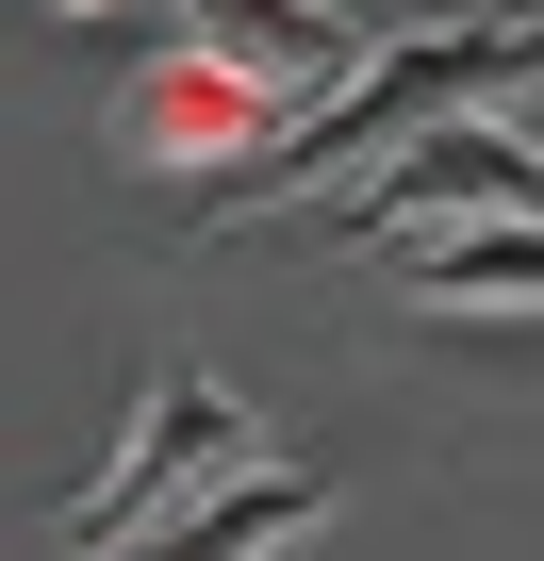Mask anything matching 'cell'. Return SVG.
I'll list each match as a JSON object with an SVG mask.
<instances>
[{
	"label": "cell",
	"mask_w": 544,
	"mask_h": 561,
	"mask_svg": "<svg viewBox=\"0 0 544 561\" xmlns=\"http://www.w3.org/2000/svg\"><path fill=\"white\" fill-rule=\"evenodd\" d=\"M478 215H544V149L511 116H462V133H429V149H396L363 182V231L380 248H429V231H478Z\"/></svg>",
	"instance_id": "cell-3"
},
{
	"label": "cell",
	"mask_w": 544,
	"mask_h": 561,
	"mask_svg": "<svg viewBox=\"0 0 544 561\" xmlns=\"http://www.w3.org/2000/svg\"><path fill=\"white\" fill-rule=\"evenodd\" d=\"M67 18H116V0H67Z\"/></svg>",
	"instance_id": "cell-8"
},
{
	"label": "cell",
	"mask_w": 544,
	"mask_h": 561,
	"mask_svg": "<svg viewBox=\"0 0 544 561\" xmlns=\"http://www.w3.org/2000/svg\"><path fill=\"white\" fill-rule=\"evenodd\" d=\"M264 446H247V397L215 380V364H182V380H149L132 397V446L100 462V495H83V561H116V545H149L165 512H198L215 479H247Z\"/></svg>",
	"instance_id": "cell-2"
},
{
	"label": "cell",
	"mask_w": 544,
	"mask_h": 561,
	"mask_svg": "<svg viewBox=\"0 0 544 561\" xmlns=\"http://www.w3.org/2000/svg\"><path fill=\"white\" fill-rule=\"evenodd\" d=\"M165 18H182V50H198V67H231L247 100H281V116H314V100L363 67L347 0H165Z\"/></svg>",
	"instance_id": "cell-4"
},
{
	"label": "cell",
	"mask_w": 544,
	"mask_h": 561,
	"mask_svg": "<svg viewBox=\"0 0 544 561\" xmlns=\"http://www.w3.org/2000/svg\"><path fill=\"white\" fill-rule=\"evenodd\" d=\"M528 83H544V18H445V34L363 50L314 116H281V215L331 198V182H380L396 149H429V133H462V116H511Z\"/></svg>",
	"instance_id": "cell-1"
},
{
	"label": "cell",
	"mask_w": 544,
	"mask_h": 561,
	"mask_svg": "<svg viewBox=\"0 0 544 561\" xmlns=\"http://www.w3.org/2000/svg\"><path fill=\"white\" fill-rule=\"evenodd\" d=\"M247 149H281V100H247V83L198 67V50H165V67L116 100V165H149V182H198V165H247Z\"/></svg>",
	"instance_id": "cell-5"
},
{
	"label": "cell",
	"mask_w": 544,
	"mask_h": 561,
	"mask_svg": "<svg viewBox=\"0 0 544 561\" xmlns=\"http://www.w3.org/2000/svg\"><path fill=\"white\" fill-rule=\"evenodd\" d=\"M413 298L429 314H544V215H478L413 248Z\"/></svg>",
	"instance_id": "cell-7"
},
{
	"label": "cell",
	"mask_w": 544,
	"mask_h": 561,
	"mask_svg": "<svg viewBox=\"0 0 544 561\" xmlns=\"http://www.w3.org/2000/svg\"><path fill=\"white\" fill-rule=\"evenodd\" d=\"M331 528V479L314 462H247V479H215L198 512H165L149 545H116V561H281V545H314Z\"/></svg>",
	"instance_id": "cell-6"
}]
</instances>
